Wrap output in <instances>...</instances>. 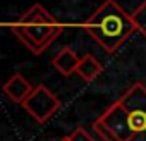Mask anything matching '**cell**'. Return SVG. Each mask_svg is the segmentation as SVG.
<instances>
[{
	"label": "cell",
	"instance_id": "5",
	"mask_svg": "<svg viewBox=\"0 0 146 141\" xmlns=\"http://www.w3.org/2000/svg\"><path fill=\"white\" fill-rule=\"evenodd\" d=\"M2 90H4L5 96H7L11 102H14V103H23V102L31 95V91H33L35 88H33V84H31L23 74L16 72L14 76H11V78L5 81V84H4Z\"/></svg>",
	"mask_w": 146,
	"mask_h": 141
},
{
	"label": "cell",
	"instance_id": "3",
	"mask_svg": "<svg viewBox=\"0 0 146 141\" xmlns=\"http://www.w3.org/2000/svg\"><path fill=\"white\" fill-rule=\"evenodd\" d=\"M11 29L29 52L40 55L62 35L64 24L57 21L41 4H35L11 24Z\"/></svg>",
	"mask_w": 146,
	"mask_h": 141
},
{
	"label": "cell",
	"instance_id": "9",
	"mask_svg": "<svg viewBox=\"0 0 146 141\" xmlns=\"http://www.w3.org/2000/svg\"><path fill=\"white\" fill-rule=\"evenodd\" d=\"M93 129L96 131V134H98L103 141H120V139L115 136V132H113L108 126H105L100 119H96V120L93 122Z\"/></svg>",
	"mask_w": 146,
	"mask_h": 141
},
{
	"label": "cell",
	"instance_id": "8",
	"mask_svg": "<svg viewBox=\"0 0 146 141\" xmlns=\"http://www.w3.org/2000/svg\"><path fill=\"white\" fill-rule=\"evenodd\" d=\"M131 16H132L134 24H136V29L146 38V0H144L139 7H136V11Z\"/></svg>",
	"mask_w": 146,
	"mask_h": 141
},
{
	"label": "cell",
	"instance_id": "6",
	"mask_svg": "<svg viewBox=\"0 0 146 141\" xmlns=\"http://www.w3.org/2000/svg\"><path fill=\"white\" fill-rule=\"evenodd\" d=\"M81 62V57H78V53L69 48V47H64L52 60V65L58 70V72L65 78H69L70 74H74L78 70V65Z\"/></svg>",
	"mask_w": 146,
	"mask_h": 141
},
{
	"label": "cell",
	"instance_id": "11",
	"mask_svg": "<svg viewBox=\"0 0 146 141\" xmlns=\"http://www.w3.org/2000/svg\"><path fill=\"white\" fill-rule=\"evenodd\" d=\"M58 141H70V138H69V136H64V138H60Z\"/></svg>",
	"mask_w": 146,
	"mask_h": 141
},
{
	"label": "cell",
	"instance_id": "2",
	"mask_svg": "<svg viewBox=\"0 0 146 141\" xmlns=\"http://www.w3.org/2000/svg\"><path fill=\"white\" fill-rule=\"evenodd\" d=\"M88 35L107 53L117 52L136 31L132 16L127 14L115 0L105 2L88 17L84 23Z\"/></svg>",
	"mask_w": 146,
	"mask_h": 141
},
{
	"label": "cell",
	"instance_id": "7",
	"mask_svg": "<svg viewBox=\"0 0 146 141\" xmlns=\"http://www.w3.org/2000/svg\"><path fill=\"white\" fill-rule=\"evenodd\" d=\"M103 70V65L98 62V59L93 55V53H86L81 57V62L78 65V70L76 74L84 81V83H91L95 81Z\"/></svg>",
	"mask_w": 146,
	"mask_h": 141
},
{
	"label": "cell",
	"instance_id": "4",
	"mask_svg": "<svg viewBox=\"0 0 146 141\" xmlns=\"http://www.w3.org/2000/svg\"><path fill=\"white\" fill-rule=\"evenodd\" d=\"M23 108L33 117L35 122L38 124H45L60 107H62V102L60 98L52 93L45 84H38L35 86V90L31 91V95L21 103Z\"/></svg>",
	"mask_w": 146,
	"mask_h": 141
},
{
	"label": "cell",
	"instance_id": "10",
	"mask_svg": "<svg viewBox=\"0 0 146 141\" xmlns=\"http://www.w3.org/2000/svg\"><path fill=\"white\" fill-rule=\"evenodd\" d=\"M69 138H70V141H95L93 136L86 129H83V127H78L76 131H72L69 134Z\"/></svg>",
	"mask_w": 146,
	"mask_h": 141
},
{
	"label": "cell",
	"instance_id": "1",
	"mask_svg": "<svg viewBox=\"0 0 146 141\" xmlns=\"http://www.w3.org/2000/svg\"><path fill=\"white\" fill-rule=\"evenodd\" d=\"M98 119L120 141H146V86L134 83Z\"/></svg>",
	"mask_w": 146,
	"mask_h": 141
}]
</instances>
